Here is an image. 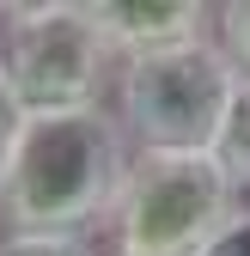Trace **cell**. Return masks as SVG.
I'll use <instances>...</instances> for the list:
<instances>
[{
    "label": "cell",
    "mask_w": 250,
    "mask_h": 256,
    "mask_svg": "<svg viewBox=\"0 0 250 256\" xmlns=\"http://www.w3.org/2000/svg\"><path fill=\"white\" fill-rule=\"evenodd\" d=\"M128 158L134 146L110 104L24 116L0 171V232H98Z\"/></svg>",
    "instance_id": "cell-1"
},
{
    "label": "cell",
    "mask_w": 250,
    "mask_h": 256,
    "mask_svg": "<svg viewBox=\"0 0 250 256\" xmlns=\"http://www.w3.org/2000/svg\"><path fill=\"white\" fill-rule=\"evenodd\" d=\"M232 92H238L232 55L220 49V37H202L165 55L122 61L110 110L134 152H214Z\"/></svg>",
    "instance_id": "cell-2"
},
{
    "label": "cell",
    "mask_w": 250,
    "mask_h": 256,
    "mask_svg": "<svg viewBox=\"0 0 250 256\" xmlns=\"http://www.w3.org/2000/svg\"><path fill=\"white\" fill-rule=\"evenodd\" d=\"M238 214V189L214 152H134L104 214L110 256H196Z\"/></svg>",
    "instance_id": "cell-3"
},
{
    "label": "cell",
    "mask_w": 250,
    "mask_h": 256,
    "mask_svg": "<svg viewBox=\"0 0 250 256\" xmlns=\"http://www.w3.org/2000/svg\"><path fill=\"white\" fill-rule=\"evenodd\" d=\"M0 68L24 116H55L104 110L122 61L92 24L86 0H37V6H0Z\"/></svg>",
    "instance_id": "cell-4"
},
{
    "label": "cell",
    "mask_w": 250,
    "mask_h": 256,
    "mask_svg": "<svg viewBox=\"0 0 250 256\" xmlns=\"http://www.w3.org/2000/svg\"><path fill=\"white\" fill-rule=\"evenodd\" d=\"M86 12L104 30L116 61H140V55L202 43L220 24V6H208V0H86Z\"/></svg>",
    "instance_id": "cell-5"
},
{
    "label": "cell",
    "mask_w": 250,
    "mask_h": 256,
    "mask_svg": "<svg viewBox=\"0 0 250 256\" xmlns=\"http://www.w3.org/2000/svg\"><path fill=\"white\" fill-rule=\"evenodd\" d=\"M214 165L226 171L238 196L250 189V80H238V92H232V110L220 122V140H214Z\"/></svg>",
    "instance_id": "cell-6"
},
{
    "label": "cell",
    "mask_w": 250,
    "mask_h": 256,
    "mask_svg": "<svg viewBox=\"0 0 250 256\" xmlns=\"http://www.w3.org/2000/svg\"><path fill=\"white\" fill-rule=\"evenodd\" d=\"M0 256H104L92 232H0Z\"/></svg>",
    "instance_id": "cell-7"
},
{
    "label": "cell",
    "mask_w": 250,
    "mask_h": 256,
    "mask_svg": "<svg viewBox=\"0 0 250 256\" xmlns=\"http://www.w3.org/2000/svg\"><path fill=\"white\" fill-rule=\"evenodd\" d=\"M214 37H220V49L232 55L238 80H250V0H226V6H220V24H214Z\"/></svg>",
    "instance_id": "cell-8"
},
{
    "label": "cell",
    "mask_w": 250,
    "mask_h": 256,
    "mask_svg": "<svg viewBox=\"0 0 250 256\" xmlns=\"http://www.w3.org/2000/svg\"><path fill=\"white\" fill-rule=\"evenodd\" d=\"M196 256H250V208H238V214H232Z\"/></svg>",
    "instance_id": "cell-9"
},
{
    "label": "cell",
    "mask_w": 250,
    "mask_h": 256,
    "mask_svg": "<svg viewBox=\"0 0 250 256\" xmlns=\"http://www.w3.org/2000/svg\"><path fill=\"white\" fill-rule=\"evenodd\" d=\"M18 128H24V104H18V92H12L6 68H0V171H6V158H12V140H18Z\"/></svg>",
    "instance_id": "cell-10"
}]
</instances>
